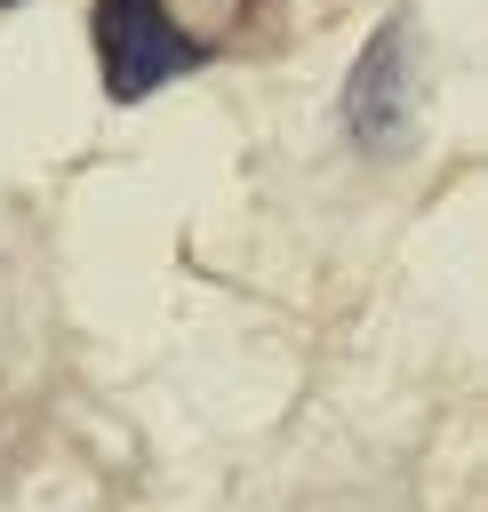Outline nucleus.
<instances>
[{
	"mask_svg": "<svg viewBox=\"0 0 488 512\" xmlns=\"http://www.w3.org/2000/svg\"><path fill=\"white\" fill-rule=\"evenodd\" d=\"M96 64H104V88L120 104H136L160 80L192 72L200 64V40L160 0H96Z\"/></svg>",
	"mask_w": 488,
	"mask_h": 512,
	"instance_id": "f257e3e1",
	"label": "nucleus"
},
{
	"mask_svg": "<svg viewBox=\"0 0 488 512\" xmlns=\"http://www.w3.org/2000/svg\"><path fill=\"white\" fill-rule=\"evenodd\" d=\"M400 32H376V48H368V64L352 72V128L368 136V144H392V128H400Z\"/></svg>",
	"mask_w": 488,
	"mask_h": 512,
	"instance_id": "f03ea898",
	"label": "nucleus"
}]
</instances>
